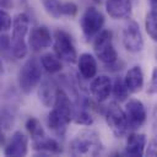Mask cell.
I'll return each instance as SVG.
<instances>
[{"mask_svg": "<svg viewBox=\"0 0 157 157\" xmlns=\"http://www.w3.org/2000/svg\"><path fill=\"white\" fill-rule=\"evenodd\" d=\"M72 117H74V109L69 96L63 90L58 88L55 102L53 104L52 110L48 114L49 129L58 136L63 137L66 132L67 125L72 120Z\"/></svg>", "mask_w": 157, "mask_h": 157, "instance_id": "obj_1", "label": "cell"}, {"mask_svg": "<svg viewBox=\"0 0 157 157\" xmlns=\"http://www.w3.org/2000/svg\"><path fill=\"white\" fill-rule=\"evenodd\" d=\"M69 151L72 156H98L103 151L99 134L92 129L80 130L70 141Z\"/></svg>", "mask_w": 157, "mask_h": 157, "instance_id": "obj_2", "label": "cell"}, {"mask_svg": "<svg viewBox=\"0 0 157 157\" xmlns=\"http://www.w3.org/2000/svg\"><path fill=\"white\" fill-rule=\"evenodd\" d=\"M29 18L27 13L18 12L13 16L12 36H11V53L16 59H22L27 55L26 36L28 33Z\"/></svg>", "mask_w": 157, "mask_h": 157, "instance_id": "obj_3", "label": "cell"}, {"mask_svg": "<svg viewBox=\"0 0 157 157\" xmlns=\"http://www.w3.org/2000/svg\"><path fill=\"white\" fill-rule=\"evenodd\" d=\"M53 47H54V53L58 55V58L66 63V64H75L77 63L78 55L72 40V37L64 29H55L54 36H53Z\"/></svg>", "mask_w": 157, "mask_h": 157, "instance_id": "obj_4", "label": "cell"}, {"mask_svg": "<svg viewBox=\"0 0 157 157\" xmlns=\"http://www.w3.org/2000/svg\"><path fill=\"white\" fill-rule=\"evenodd\" d=\"M96 56L107 65H113L118 60V53L113 44V33L109 29H102L93 40Z\"/></svg>", "mask_w": 157, "mask_h": 157, "instance_id": "obj_5", "label": "cell"}, {"mask_svg": "<svg viewBox=\"0 0 157 157\" xmlns=\"http://www.w3.org/2000/svg\"><path fill=\"white\" fill-rule=\"evenodd\" d=\"M40 66H42L40 61L32 58V59H28L21 67L18 72V86L25 94L31 93L33 88L39 83L42 77Z\"/></svg>", "mask_w": 157, "mask_h": 157, "instance_id": "obj_6", "label": "cell"}, {"mask_svg": "<svg viewBox=\"0 0 157 157\" xmlns=\"http://www.w3.org/2000/svg\"><path fill=\"white\" fill-rule=\"evenodd\" d=\"M104 15L94 6H88L80 18V27L86 39L94 38L104 26Z\"/></svg>", "mask_w": 157, "mask_h": 157, "instance_id": "obj_7", "label": "cell"}, {"mask_svg": "<svg viewBox=\"0 0 157 157\" xmlns=\"http://www.w3.org/2000/svg\"><path fill=\"white\" fill-rule=\"evenodd\" d=\"M105 121L117 137H124L130 129L125 110H123L117 102H110L108 104L105 110Z\"/></svg>", "mask_w": 157, "mask_h": 157, "instance_id": "obj_8", "label": "cell"}, {"mask_svg": "<svg viewBox=\"0 0 157 157\" xmlns=\"http://www.w3.org/2000/svg\"><path fill=\"white\" fill-rule=\"evenodd\" d=\"M123 44L130 53H139L144 48V38L136 21L129 20L123 28Z\"/></svg>", "mask_w": 157, "mask_h": 157, "instance_id": "obj_9", "label": "cell"}, {"mask_svg": "<svg viewBox=\"0 0 157 157\" xmlns=\"http://www.w3.org/2000/svg\"><path fill=\"white\" fill-rule=\"evenodd\" d=\"M124 110H125L130 129H139L145 124L147 114H146V108L141 101L136 98L129 99L125 103Z\"/></svg>", "mask_w": 157, "mask_h": 157, "instance_id": "obj_10", "label": "cell"}, {"mask_svg": "<svg viewBox=\"0 0 157 157\" xmlns=\"http://www.w3.org/2000/svg\"><path fill=\"white\" fill-rule=\"evenodd\" d=\"M54 38L50 34V31L47 26L33 27L28 34V45L33 52H40L45 48H49L53 44Z\"/></svg>", "mask_w": 157, "mask_h": 157, "instance_id": "obj_11", "label": "cell"}, {"mask_svg": "<svg viewBox=\"0 0 157 157\" xmlns=\"http://www.w3.org/2000/svg\"><path fill=\"white\" fill-rule=\"evenodd\" d=\"M28 153V137L22 131H15L4 148L5 156L22 157Z\"/></svg>", "mask_w": 157, "mask_h": 157, "instance_id": "obj_12", "label": "cell"}, {"mask_svg": "<svg viewBox=\"0 0 157 157\" xmlns=\"http://www.w3.org/2000/svg\"><path fill=\"white\" fill-rule=\"evenodd\" d=\"M113 91L112 80L107 75L94 76L90 83V92L97 102H104Z\"/></svg>", "mask_w": 157, "mask_h": 157, "instance_id": "obj_13", "label": "cell"}, {"mask_svg": "<svg viewBox=\"0 0 157 157\" xmlns=\"http://www.w3.org/2000/svg\"><path fill=\"white\" fill-rule=\"evenodd\" d=\"M105 11L114 20L129 18L132 12L131 0H105Z\"/></svg>", "mask_w": 157, "mask_h": 157, "instance_id": "obj_14", "label": "cell"}, {"mask_svg": "<svg viewBox=\"0 0 157 157\" xmlns=\"http://www.w3.org/2000/svg\"><path fill=\"white\" fill-rule=\"evenodd\" d=\"M146 135L141 132H131L126 139L125 155L130 157H141L146 150Z\"/></svg>", "mask_w": 157, "mask_h": 157, "instance_id": "obj_15", "label": "cell"}, {"mask_svg": "<svg viewBox=\"0 0 157 157\" xmlns=\"http://www.w3.org/2000/svg\"><path fill=\"white\" fill-rule=\"evenodd\" d=\"M77 67L80 75L85 80H92L97 74V61L96 58L90 53L80 54L77 59Z\"/></svg>", "mask_w": 157, "mask_h": 157, "instance_id": "obj_16", "label": "cell"}, {"mask_svg": "<svg viewBox=\"0 0 157 157\" xmlns=\"http://www.w3.org/2000/svg\"><path fill=\"white\" fill-rule=\"evenodd\" d=\"M124 81L130 91V93H137L142 90L144 87V72L142 69L139 65H135L132 67H130L125 76H124Z\"/></svg>", "mask_w": 157, "mask_h": 157, "instance_id": "obj_17", "label": "cell"}, {"mask_svg": "<svg viewBox=\"0 0 157 157\" xmlns=\"http://www.w3.org/2000/svg\"><path fill=\"white\" fill-rule=\"evenodd\" d=\"M32 148L42 155H47V153H60L63 150L59 145V142L52 137H43L38 141H33L32 142Z\"/></svg>", "mask_w": 157, "mask_h": 157, "instance_id": "obj_18", "label": "cell"}, {"mask_svg": "<svg viewBox=\"0 0 157 157\" xmlns=\"http://www.w3.org/2000/svg\"><path fill=\"white\" fill-rule=\"evenodd\" d=\"M56 92H58V88H55V86L49 81H44L39 86L38 97L44 107H49V108L53 107L56 98Z\"/></svg>", "mask_w": 157, "mask_h": 157, "instance_id": "obj_19", "label": "cell"}, {"mask_svg": "<svg viewBox=\"0 0 157 157\" xmlns=\"http://www.w3.org/2000/svg\"><path fill=\"white\" fill-rule=\"evenodd\" d=\"M40 64H42V67L49 72V74H56V72H60L61 69H63V64H61V60L58 58L56 54H52V53H45L40 56L39 59Z\"/></svg>", "mask_w": 157, "mask_h": 157, "instance_id": "obj_20", "label": "cell"}, {"mask_svg": "<svg viewBox=\"0 0 157 157\" xmlns=\"http://www.w3.org/2000/svg\"><path fill=\"white\" fill-rule=\"evenodd\" d=\"M26 129H27V131H28V134H29V136L32 139V142L33 141H38V140H40V139L47 136L40 121L37 118H33V117L28 118L27 121H26Z\"/></svg>", "mask_w": 157, "mask_h": 157, "instance_id": "obj_21", "label": "cell"}, {"mask_svg": "<svg viewBox=\"0 0 157 157\" xmlns=\"http://www.w3.org/2000/svg\"><path fill=\"white\" fill-rule=\"evenodd\" d=\"M40 4L45 12L53 18H60L64 16V1L60 0H40Z\"/></svg>", "mask_w": 157, "mask_h": 157, "instance_id": "obj_22", "label": "cell"}, {"mask_svg": "<svg viewBox=\"0 0 157 157\" xmlns=\"http://www.w3.org/2000/svg\"><path fill=\"white\" fill-rule=\"evenodd\" d=\"M129 88L124 81V78H120V77H117L114 83H113V91L112 93L114 94L115 99L119 101V102H124L128 99V96H129Z\"/></svg>", "mask_w": 157, "mask_h": 157, "instance_id": "obj_23", "label": "cell"}, {"mask_svg": "<svg viewBox=\"0 0 157 157\" xmlns=\"http://www.w3.org/2000/svg\"><path fill=\"white\" fill-rule=\"evenodd\" d=\"M145 28L152 40L157 42V12L150 11L145 17Z\"/></svg>", "mask_w": 157, "mask_h": 157, "instance_id": "obj_24", "label": "cell"}, {"mask_svg": "<svg viewBox=\"0 0 157 157\" xmlns=\"http://www.w3.org/2000/svg\"><path fill=\"white\" fill-rule=\"evenodd\" d=\"M72 120H74V123H76V124L86 125V126L92 125V123H93L92 115H91L87 110H85V109H78V110H76V112L74 113Z\"/></svg>", "mask_w": 157, "mask_h": 157, "instance_id": "obj_25", "label": "cell"}, {"mask_svg": "<svg viewBox=\"0 0 157 157\" xmlns=\"http://www.w3.org/2000/svg\"><path fill=\"white\" fill-rule=\"evenodd\" d=\"M12 22H13V18H11V16L5 11V10H1L0 11V23H1V31L2 32H6L11 28L12 26Z\"/></svg>", "mask_w": 157, "mask_h": 157, "instance_id": "obj_26", "label": "cell"}, {"mask_svg": "<svg viewBox=\"0 0 157 157\" xmlns=\"http://www.w3.org/2000/svg\"><path fill=\"white\" fill-rule=\"evenodd\" d=\"M147 93H148V94H155V93H157V66L152 69L151 80H150L148 86H147Z\"/></svg>", "mask_w": 157, "mask_h": 157, "instance_id": "obj_27", "label": "cell"}, {"mask_svg": "<svg viewBox=\"0 0 157 157\" xmlns=\"http://www.w3.org/2000/svg\"><path fill=\"white\" fill-rule=\"evenodd\" d=\"M77 5L72 1H64V16L74 17L77 13Z\"/></svg>", "mask_w": 157, "mask_h": 157, "instance_id": "obj_28", "label": "cell"}, {"mask_svg": "<svg viewBox=\"0 0 157 157\" xmlns=\"http://www.w3.org/2000/svg\"><path fill=\"white\" fill-rule=\"evenodd\" d=\"M145 155L146 156H152V157L157 156V140L156 139H151L148 141V145H146Z\"/></svg>", "mask_w": 157, "mask_h": 157, "instance_id": "obj_29", "label": "cell"}, {"mask_svg": "<svg viewBox=\"0 0 157 157\" xmlns=\"http://www.w3.org/2000/svg\"><path fill=\"white\" fill-rule=\"evenodd\" d=\"M0 43H1V50L2 52H7V50L11 52V38L7 34H5V32H2V34H1Z\"/></svg>", "mask_w": 157, "mask_h": 157, "instance_id": "obj_30", "label": "cell"}, {"mask_svg": "<svg viewBox=\"0 0 157 157\" xmlns=\"http://www.w3.org/2000/svg\"><path fill=\"white\" fill-rule=\"evenodd\" d=\"M152 130L155 132V135L157 136V103L153 107V112H152Z\"/></svg>", "mask_w": 157, "mask_h": 157, "instance_id": "obj_31", "label": "cell"}, {"mask_svg": "<svg viewBox=\"0 0 157 157\" xmlns=\"http://www.w3.org/2000/svg\"><path fill=\"white\" fill-rule=\"evenodd\" d=\"M2 9H10L12 6V0H0Z\"/></svg>", "mask_w": 157, "mask_h": 157, "instance_id": "obj_32", "label": "cell"}, {"mask_svg": "<svg viewBox=\"0 0 157 157\" xmlns=\"http://www.w3.org/2000/svg\"><path fill=\"white\" fill-rule=\"evenodd\" d=\"M147 1H148V4H150L151 9L157 12V0H147Z\"/></svg>", "mask_w": 157, "mask_h": 157, "instance_id": "obj_33", "label": "cell"}]
</instances>
